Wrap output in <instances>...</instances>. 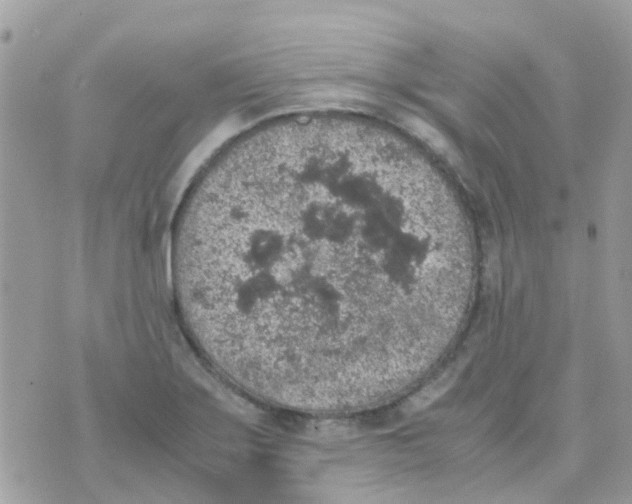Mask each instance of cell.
I'll return each mask as SVG.
<instances>
[{"label": "cell", "mask_w": 632, "mask_h": 504, "mask_svg": "<svg viewBox=\"0 0 632 504\" xmlns=\"http://www.w3.org/2000/svg\"><path fill=\"white\" fill-rule=\"evenodd\" d=\"M448 251L388 153L307 125L242 136L209 164L179 213L173 270L188 333L222 375L335 394L416 341L414 304L429 302Z\"/></svg>", "instance_id": "1"}]
</instances>
